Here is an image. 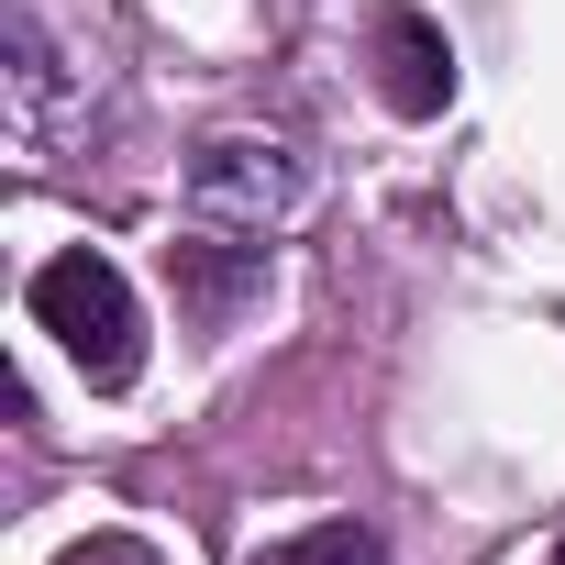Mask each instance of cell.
I'll return each instance as SVG.
<instances>
[{
	"label": "cell",
	"instance_id": "obj_1",
	"mask_svg": "<svg viewBox=\"0 0 565 565\" xmlns=\"http://www.w3.org/2000/svg\"><path fill=\"white\" fill-rule=\"evenodd\" d=\"M34 322L67 344V366L89 388H134V366H145V300H134V277L111 255H89V244L45 255L34 266Z\"/></svg>",
	"mask_w": 565,
	"mask_h": 565
},
{
	"label": "cell",
	"instance_id": "obj_2",
	"mask_svg": "<svg viewBox=\"0 0 565 565\" xmlns=\"http://www.w3.org/2000/svg\"><path fill=\"white\" fill-rule=\"evenodd\" d=\"M289 200H300V156L266 145V134H211V145L189 156V211H200V222L266 233V222H289Z\"/></svg>",
	"mask_w": 565,
	"mask_h": 565
},
{
	"label": "cell",
	"instance_id": "obj_4",
	"mask_svg": "<svg viewBox=\"0 0 565 565\" xmlns=\"http://www.w3.org/2000/svg\"><path fill=\"white\" fill-rule=\"evenodd\" d=\"M167 277H178V311L222 322L244 289H266V244H167Z\"/></svg>",
	"mask_w": 565,
	"mask_h": 565
},
{
	"label": "cell",
	"instance_id": "obj_7",
	"mask_svg": "<svg viewBox=\"0 0 565 565\" xmlns=\"http://www.w3.org/2000/svg\"><path fill=\"white\" fill-rule=\"evenodd\" d=\"M554 565H565V543H554Z\"/></svg>",
	"mask_w": 565,
	"mask_h": 565
},
{
	"label": "cell",
	"instance_id": "obj_6",
	"mask_svg": "<svg viewBox=\"0 0 565 565\" xmlns=\"http://www.w3.org/2000/svg\"><path fill=\"white\" fill-rule=\"evenodd\" d=\"M56 565H167L156 543H134V532H89V543H67Z\"/></svg>",
	"mask_w": 565,
	"mask_h": 565
},
{
	"label": "cell",
	"instance_id": "obj_5",
	"mask_svg": "<svg viewBox=\"0 0 565 565\" xmlns=\"http://www.w3.org/2000/svg\"><path fill=\"white\" fill-rule=\"evenodd\" d=\"M277 565H388V543L366 521H311L300 543H277Z\"/></svg>",
	"mask_w": 565,
	"mask_h": 565
},
{
	"label": "cell",
	"instance_id": "obj_3",
	"mask_svg": "<svg viewBox=\"0 0 565 565\" xmlns=\"http://www.w3.org/2000/svg\"><path fill=\"white\" fill-rule=\"evenodd\" d=\"M366 67H377V100L399 122H433L455 100V34L433 12H411V0H388V12L366 23Z\"/></svg>",
	"mask_w": 565,
	"mask_h": 565
}]
</instances>
